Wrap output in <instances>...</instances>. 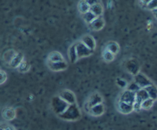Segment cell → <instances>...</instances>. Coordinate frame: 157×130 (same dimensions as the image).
Returning <instances> with one entry per match:
<instances>
[{"label":"cell","mask_w":157,"mask_h":130,"mask_svg":"<svg viewBox=\"0 0 157 130\" xmlns=\"http://www.w3.org/2000/svg\"><path fill=\"white\" fill-rule=\"evenodd\" d=\"M59 116L61 119L66 121H76L81 118V113L77 104H72L68 106L66 111Z\"/></svg>","instance_id":"1"},{"label":"cell","mask_w":157,"mask_h":130,"mask_svg":"<svg viewBox=\"0 0 157 130\" xmlns=\"http://www.w3.org/2000/svg\"><path fill=\"white\" fill-rule=\"evenodd\" d=\"M69 104L67 103L64 100H63L59 96H54L52 100V107L53 111L58 116H60L66 111L69 106Z\"/></svg>","instance_id":"2"},{"label":"cell","mask_w":157,"mask_h":130,"mask_svg":"<svg viewBox=\"0 0 157 130\" xmlns=\"http://www.w3.org/2000/svg\"><path fill=\"white\" fill-rule=\"evenodd\" d=\"M103 103V97L99 93H92L88 98L85 104V111L88 112L92 107Z\"/></svg>","instance_id":"3"},{"label":"cell","mask_w":157,"mask_h":130,"mask_svg":"<svg viewBox=\"0 0 157 130\" xmlns=\"http://www.w3.org/2000/svg\"><path fill=\"white\" fill-rule=\"evenodd\" d=\"M136 93L134 92L130 91L128 90H125L120 96L118 101L120 102H123L124 103L129 104V105H134L135 102H136Z\"/></svg>","instance_id":"4"},{"label":"cell","mask_w":157,"mask_h":130,"mask_svg":"<svg viewBox=\"0 0 157 130\" xmlns=\"http://www.w3.org/2000/svg\"><path fill=\"white\" fill-rule=\"evenodd\" d=\"M126 69L127 71L132 75L136 76L138 73H140V66L139 62L136 61V59H131L128 60L125 64Z\"/></svg>","instance_id":"5"},{"label":"cell","mask_w":157,"mask_h":130,"mask_svg":"<svg viewBox=\"0 0 157 130\" xmlns=\"http://www.w3.org/2000/svg\"><path fill=\"white\" fill-rule=\"evenodd\" d=\"M76 48H77V53H78V59L87 58V57H89L91 54H93L94 53L93 50H91L90 48H88V47H87L85 44H83L81 41L77 43Z\"/></svg>","instance_id":"6"},{"label":"cell","mask_w":157,"mask_h":130,"mask_svg":"<svg viewBox=\"0 0 157 130\" xmlns=\"http://www.w3.org/2000/svg\"><path fill=\"white\" fill-rule=\"evenodd\" d=\"M60 97L65 101L69 105L76 103V97H75V93L69 90H64L61 92L59 95Z\"/></svg>","instance_id":"7"},{"label":"cell","mask_w":157,"mask_h":130,"mask_svg":"<svg viewBox=\"0 0 157 130\" xmlns=\"http://www.w3.org/2000/svg\"><path fill=\"white\" fill-rule=\"evenodd\" d=\"M135 82H136L138 84V85L141 87L142 89H145L147 87H150V86L153 85L152 82L150 81V80L149 79L148 77L145 76L143 73H138L136 76H135V79H134Z\"/></svg>","instance_id":"8"},{"label":"cell","mask_w":157,"mask_h":130,"mask_svg":"<svg viewBox=\"0 0 157 130\" xmlns=\"http://www.w3.org/2000/svg\"><path fill=\"white\" fill-rule=\"evenodd\" d=\"M48 67L52 71H63V70H65L67 68V64L66 63L65 61L56 63L48 62Z\"/></svg>","instance_id":"9"},{"label":"cell","mask_w":157,"mask_h":130,"mask_svg":"<svg viewBox=\"0 0 157 130\" xmlns=\"http://www.w3.org/2000/svg\"><path fill=\"white\" fill-rule=\"evenodd\" d=\"M81 42L83 44H85L88 48H90L91 50H94L96 49V41L94 38V37H92L90 35H86L81 38Z\"/></svg>","instance_id":"10"},{"label":"cell","mask_w":157,"mask_h":130,"mask_svg":"<svg viewBox=\"0 0 157 130\" xmlns=\"http://www.w3.org/2000/svg\"><path fill=\"white\" fill-rule=\"evenodd\" d=\"M117 106L118 111L124 115H127L131 113L132 112L134 111V109H133V106L129 105V104L124 103L123 102H120L118 101L117 104Z\"/></svg>","instance_id":"11"},{"label":"cell","mask_w":157,"mask_h":130,"mask_svg":"<svg viewBox=\"0 0 157 130\" xmlns=\"http://www.w3.org/2000/svg\"><path fill=\"white\" fill-rule=\"evenodd\" d=\"M104 25H105V21H104V19L103 18L102 16L96 18L90 24H89V26H90V28L92 30L97 31V32H98V31H101V29H103Z\"/></svg>","instance_id":"12"},{"label":"cell","mask_w":157,"mask_h":130,"mask_svg":"<svg viewBox=\"0 0 157 130\" xmlns=\"http://www.w3.org/2000/svg\"><path fill=\"white\" fill-rule=\"evenodd\" d=\"M104 112H105V106L104 105V103H101L99 104V105L92 107L87 113H88L90 116L98 117V116H102L104 113Z\"/></svg>","instance_id":"13"},{"label":"cell","mask_w":157,"mask_h":130,"mask_svg":"<svg viewBox=\"0 0 157 130\" xmlns=\"http://www.w3.org/2000/svg\"><path fill=\"white\" fill-rule=\"evenodd\" d=\"M2 117L6 120L11 121L15 119V116H16V113H15V110L12 107H6L2 110Z\"/></svg>","instance_id":"14"},{"label":"cell","mask_w":157,"mask_h":130,"mask_svg":"<svg viewBox=\"0 0 157 130\" xmlns=\"http://www.w3.org/2000/svg\"><path fill=\"white\" fill-rule=\"evenodd\" d=\"M136 94V102H135L134 104H137V105L140 106H141L143 102H144V101L147 100V99L150 98V96H149L148 93H147V91L145 89H141V90H139Z\"/></svg>","instance_id":"15"},{"label":"cell","mask_w":157,"mask_h":130,"mask_svg":"<svg viewBox=\"0 0 157 130\" xmlns=\"http://www.w3.org/2000/svg\"><path fill=\"white\" fill-rule=\"evenodd\" d=\"M23 58H24L23 54L16 53V54L15 55V57L12 58L11 62L9 63V65H10L12 67H13V68H18V67H19L20 64L24 61Z\"/></svg>","instance_id":"16"},{"label":"cell","mask_w":157,"mask_h":130,"mask_svg":"<svg viewBox=\"0 0 157 130\" xmlns=\"http://www.w3.org/2000/svg\"><path fill=\"white\" fill-rule=\"evenodd\" d=\"M61 61H64V57L62 56L60 52L58 51H52L48 55V62L56 63L61 62Z\"/></svg>","instance_id":"17"},{"label":"cell","mask_w":157,"mask_h":130,"mask_svg":"<svg viewBox=\"0 0 157 130\" xmlns=\"http://www.w3.org/2000/svg\"><path fill=\"white\" fill-rule=\"evenodd\" d=\"M68 57L69 61L71 64L76 62L78 60V53H77V48H76V44H73L68 49Z\"/></svg>","instance_id":"18"},{"label":"cell","mask_w":157,"mask_h":130,"mask_svg":"<svg viewBox=\"0 0 157 130\" xmlns=\"http://www.w3.org/2000/svg\"><path fill=\"white\" fill-rule=\"evenodd\" d=\"M90 11L96 17H101L103 15V12H104V8H103L102 5L98 2L96 4L90 6Z\"/></svg>","instance_id":"19"},{"label":"cell","mask_w":157,"mask_h":130,"mask_svg":"<svg viewBox=\"0 0 157 130\" xmlns=\"http://www.w3.org/2000/svg\"><path fill=\"white\" fill-rule=\"evenodd\" d=\"M107 50H108L109 51H110L111 53H113V54H117L120 51V45L118 44V43H117L116 41H109L107 44H106V48Z\"/></svg>","instance_id":"20"},{"label":"cell","mask_w":157,"mask_h":130,"mask_svg":"<svg viewBox=\"0 0 157 130\" xmlns=\"http://www.w3.org/2000/svg\"><path fill=\"white\" fill-rule=\"evenodd\" d=\"M90 6L87 3V1H81L78 4V10L82 15H84L87 12H90Z\"/></svg>","instance_id":"21"},{"label":"cell","mask_w":157,"mask_h":130,"mask_svg":"<svg viewBox=\"0 0 157 130\" xmlns=\"http://www.w3.org/2000/svg\"><path fill=\"white\" fill-rule=\"evenodd\" d=\"M145 90H147V93H148L150 98L153 99V100H156L157 99V87L155 85H151L150 87L145 88Z\"/></svg>","instance_id":"22"},{"label":"cell","mask_w":157,"mask_h":130,"mask_svg":"<svg viewBox=\"0 0 157 130\" xmlns=\"http://www.w3.org/2000/svg\"><path fill=\"white\" fill-rule=\"evenodd\" d=\"M102 57L103 59H104L106 62H111V61H113V60H114L115 54H113V53H111V52L109 51L108 50L105 49V50L103 51Z\"/></svg>","instance_id":"23"},{"label":"cell","mask_w":157,"mask_h":130,"mask_svg":"<svg viewBox=\"0 0 157 130\" xmlns=\"http://www.w3.org/2000/svg\"><path fill=\"white\" fill-rule=\"evenodd\" d=\"M154 102L155 100H153V99H151V98H149V99H147V100H145L144 102H142V104H141V108H142V110H150V109L153 107V104H154Z\"/></svg>","instance_id":"24"},{"label":"cell","mask_w":157,"mask_h":130,"mask_svg":"<svg viewBox=\"0 0 157 130\" xmlns=\"http://www.w3.org/2000/svg\"><path fill=\"white\" fill-rule=\"evenodd\" d=\"M96 18H98V17L95 16L90 11V12H87L86 14H84V15H83V18H84V21L87 22L88 24H90Z\"/></svg>","instance_id":"25"},{"label":"cell","mask_w":157,"mask_h":130,"mask_svg":"<svg viewBox=\"0 0 157 130\" xmlns=\"http://www.w3.org/2000/svg\"><path fill=\"white\" fill-rule=\"evenodd\" d=\"M142 88L138 85L137 83L135 82V81H133V82H131L130 84H128V87H127V90L132 92H134V93H137V92L139 91V90H140Z\"/></svg>","instance_id":"26"},{"label":"cell","mask_w":157,"mask_h":130,"mask_svg":"<svg viewBox=\"0 0 157 130\" xmlns=\"http://www.w3.org/2000/svg\"><path fill=\"white\" fill-rule=\"evenodd\" d=\"M31 65L27 62V61H23L21 64L19 65V67H18V70L21 73H25V72L29 71V69H30Z\"/></svg>","instance_id":"27"},{"label":"cell","mask_w":157,"mask_h":130,"mask_svg":"<svg viewBox=\"0 0 157 130\" xmlns=\"http://www.w3.org/2000/svg\"><path fill=\"white\" fill-rule=\"evenodd\" d=\"M117 84L121 88L123 89L127 88V87H128V84H127L124 80L121 79V78H118V79L117 80Z\"/></svg>","instance_id":"28"},{"label":"cell","mask_w":157,"mask_h":130,"mask_svg":"<svg viewBox=\"0 0 157 130\" xmlns=\"http://www.w3.org/2000/svg\"><path fill=\"white\" fill-rule=\"evenodd\" d=\"M147 9L152 11L157 9V0H151V1H150L149 4L147 5Z\"/></svg>","instance_id":"29"},{"label":"cell","mask_w":157,"mask_h":130,"mask_svg":"<svg viewBox=\"0 0 157 130\" xmlns=\"http://www.w3.org/2000/svg\"><path fill=\"white\" fill-rule=\"evenodd\" d=\"M0 73H1V77H0V83L1 84H4L5 81H6V79H7V74H6V72L4 70H2L0 71Z\"/></svg>","instance_id":"30"},{"label":"cell","mask_w":157,"mask_h":130,"mask_svg":"<svg viewBox=\"0 0 157 130\" xmlns=\"http://www.w3.org/2000/svg\"><path fill=\"white\" fill-rule=\"evenodd\" d=\"M1 130H14V128H12L11 126H9V125H6V127H4L3 125H2Z\"/></svg>","instance_id":"31"},{"label":"cell","mask_w":157,"mask_h":130,"mask_svg":"<svg viewBox=\"0 0 157 130\" xmlns=\"http://www.w3.org/2000/svg\"><path fill=\"white\" fill-rule=\"evenodd\" d=\"M152 12H153V13L154 14L155 17H156V18H157V9H154V10H153V11H152Z\"/></svg>","instance_id":"32"}]
</instances>
